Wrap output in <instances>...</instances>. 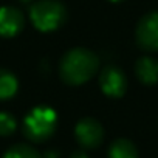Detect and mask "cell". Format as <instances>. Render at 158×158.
Returning <instances> with one entry per match:
<instances>
[{
	"instance_id": "13",
	"label": "cell",
	"mask_w": 158,
	"mask_h": 158,
	"mask_svg": "<svg viewBox=\"0 0 158 158\" xmlns=\"http://www.w3.org/2000/svg\"><path fill=\"white\" fill-rule=\"evenodd\" d=\"M70 158H89V156H87V153L84 150H76V152H73L70 155Z\"/></svg>"
},
{
	"instance_id": "3",
	"label": "cell",
	"mask_w": 158,
	"mask_h": 158,
	"mask_svg": "<svg viewBox=\"0 0 158 158\" xmlns=\"http://www.w3.org/2000/svg\"><path fill=\"white\" fill-rule=\"evenodd\" d=\"M33 25L44 33L60 28L67 20V10L59 0H37L30 8Z\"/></svg>"
},
{
	"instance_id": "5",
	"label": "cell",
	"mask_w": 158,
	"mask_h": 158,
	"mask_svg": "<svg viewBox=\"0 0 158 158\" xmlns=\"http://www.w3.org/2000/svg\"><path fill=\"white\" fill-rule=\"evenodd\" d=\"M74 136L79 146L84 149H95L104 141V129L95 118L79 119L74 127Z\"/></svg>"
},
{
	"instance_id": "8",
	"label": "cell",
	"mask_w": 158,
	"mask_h": 158,
	"mask_svg": "<svg viewBox=\"0 0 158 158\" xmlns=\"http://www.w3.org/2000/svg\"><path fill=\"white\" fill-rule=\"evenodd\" d=\"M135 74L146 85H155L158 82V60L150 56H143L135 62Z\"/></svg>"
},
{
	"instance_id": "11",
	"label": "cell",
	"mask_w": 158,
	"mask_h": 158,
	"mask_svg": "<svg viewBox=\"0 0 158 158\" xmlns=\"http://www.w3.org/2000/svg\"><path fill=\"white\" fill-rule=\"evenodd\" d=\"M3 158H42V155L33 146H28V144H14V146H11L5 152Z\"/></svg>"
},
{
	"instance_id": "2",
	"label": "cell",
	"mask_w": 158,
	"mask_h": 158,
	"mask_svg": "<svg viewBox=\"0 0 158 158\" xmlns=\"http://www.w3.org/2000/svg\"><path fill=\"white\" fill-rule=\"evenodd\" d=\"M57 127V113L48 106L34 107L23 119L22 132L33 143H44L53 136Z\"/></svg>"
},
{
	"instance_id": "1",
	"label": "cell",
	"mask_w": 158,
	"mask_h": 158,
	"mask_svg": "<svg viewBox=\"0 0 158 158\" xmlns=\"http://www.w3.org/2000/svg\"><path fill=\"white\" fill-rule=\"evenodd\" d=\"M99 67L98 56L82 47L68 50L59 64V76L68 85H82L96 74Z\"/></svg>"
},
{
	"instance_id": "7",
	"label": "cell",
	"mask_w": 158,
	"mask_h": 158,
	"mask_svg": "<svg viewBox=\"0 0 158 158\" xmlns=\"http://www.w3.org/2000/svg\"><path fill=\"white\" fill-rule=\"evenodd\" d=\"M25 27V17L14 6H0V37H14Z\"/></svg>"
},
{
	"instance_id": "10",
	"label": "cell",
	"mask_w": 158,
	"mask_h": 158,
	"mask_svg": "<svg viewBox=\"0 0 158 158\" xmlns=\"http://www.w3.org/2000/svg\"><path fill=\"white\" fill-rule=\"evenodd\" d=\"M19 89L17 77L6 68H0V101L11 99Z\"/></svg>"
},
{
	"instance_id": "14",
	"label": "cell",
	"mask_w": 158,
	"mask_h": 158,
	"mask_svg": "<svg viewBox=\"0 0 158 158\" xmlns=\"http://www.w3.org/2000/svg\"><path fill=\"white\" fill-rule=\"evenodd\" d=\"M19 2H22V3H30V2H33V0H19Z\"/></svg>"
},
{
	"instance_id": "12",
	"label": "cell",
	"mask_w": 158,
	"mask_h": 158,
	"mask_svg": "<svg viewBox=\"0 0 158 158\" xmlns=\"http://www.w3.org/2000/svg\"><path fill=\"white\" fill-rule=\"evenodd\" d=\"M17 121L8 112H0V136H10L16 132Z\"/></svg>"
},
{
	"instance_id": "6",
	"label": "cell",
	"mask_w": 158,
	"mask_h": 158,
	"mask_svg": "<svg viewBox=\"0 0 158 158\" xmlns=\"http://www.w3.org/2000/svg\"><path fill=\"white\" fill-rule=\"evenodd\" d=\"M99 87L106 96L121 98L127 90V77L121 68L107 65L99 73Z\"/></svg>"
},
{
	"instance_id": "15",
	"label": "cell",
	"mask_w": 158,
	"mask_h": 158,
	"mask_svg": "<svg viewBox=\"0 0 158 158\" xmlns=\"http://www.w3.org/2000/svg\"><path fill=\"white\" fill-rule=\"evenodd\" d=\"M110 2H113V3H119V2H123V0H110Z\"/></svg>"
},
{
	"instance_id": "9",
	"label": "cell",
	"mask_w": 158,
	"mask_h": 158,
	"mask_svg": "<svg viewBox=\"0 0 158 158\" xmlns=\"http://www.w3.org/2000/svg\"><path fill=\"white\" fill-rule=\"evenodd\" d=\"M109 158H138V150L130 139L118 138L109 147Z\"/></svg>"
},
{
	"instance_id": "4",
	"label": "cell",
	"mask_w": 158,
	"mask_h": 158,
	"mask_svg": "<svg viewBox=\"0 0 158 158\" xmlns=\"http://www.w3.org/2000/svg\"><path fill=\"white\" fill-rule=\"evenodd\" d=\"M135 39L141 50L158 51V11L147 13L139 19Z\"/></svg>"
}]
</instances>
